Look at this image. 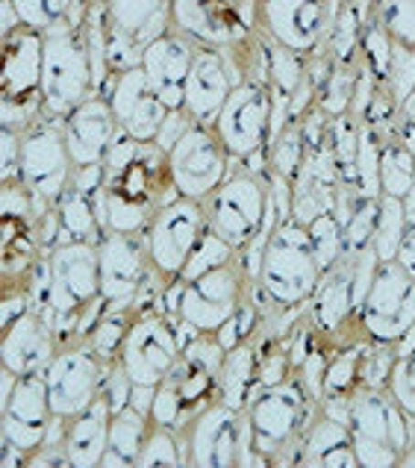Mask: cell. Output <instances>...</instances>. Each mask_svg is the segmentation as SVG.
I'll use <instances>...</instances> for the list:
<instances>
[{
    "label": "cell",
    "mask_w": 415,
    "mask_h": 468,
    "mask_svg": "<svg viewBox=\"0 0 415 468\" xmlns=\"http://www.w3.org/2000/svg\"><path fill=\"white\" fill-rule=\"evenodd\" d=\"M250 289L253 280L236 253L230 262L192 280H171L163 295V313L177 321L183 342H189L197 333H218L227 321H233L250 298Z\"/></svg>",
    "instance_id": "obj_1"
},
{
    "label": "cell",
    "mask_w": 415,
    "mask_h": 468,
    "mask_svg": "<svg viewBox=\"0 0 415 468\" xmlns=\"http://www.w3.org/2000/svg\"><path fill=\"white\" fill-rule=\"evenodd\" d=\"M227 347L218 339V333H197L186 342L177 366L156 386L151 421L183 433L200 410L218 400V374Z\"/></svg>",
    "instance_id": "obj_2"
},
{
    "label": "cell",
    "mask_w": 415,
    "mask_h": 468,
    "mask_svg": "<svg viewBox=\"0 0 415 468\" xmlns=\"http://www.w3.org/2000/svg\"><path fill=\"white\" fill-rule=\"evenodd\" d=\"M318 412L321 404L303 386L298 371L283 383L257 386L245 407L253 433V451L265 460V465H277L289 451H294V463H298L301 439Z\"/></svg>",
    "instance_id": "obj_3"
},
{
    "label": "cell",
    "mask_w": 415,
    "mask_h": 468,
    "mask_svg": "<svg viewBox=\"0 0 415 468\" xmlns=\"http://www.w3.org/2000/svg\"><path fill=\"white\" fill-rule=\"evenodd\" d=\"M351 431L359 468H398L404 451L415 439V419H410L389 389H359L342 404V416Z\"/></svg>",
    "instance_id": "obj_4"
},
{
    "label": "cell",
    "mask_w": 415,
    "mask_h": 468,
    "mask_svg": "<svg viewBox=\"0 0 415 468\" xmlns=\"http://www.w3.org/2000/svg\"><path fill=\"white\" fill-rule=\"evenodd\" d=\"M318 253L306 224L286 218L274 227L269 248L262 253V265L257 274V286L271 303V310H294L313 301L321 283Z\"/></svg>",
    "instance_id": "obj_5"
},
{
    "label": "cell",
    "mask_w": 415,
    "mask_h": 468,
    "mask_svg": "<svg viewBox=\"0 0 415 468\" xmlns=\"http://www.w3.org/2000/svg\"><path fill=\"white\" fill-rule=\"evenodd\" d=\"M50 260V327L57 342H80L83 315L101 298V257L95 242H59L48 250Z\"/></svg>",
    "instance_id": "obj_6"
},
{
    "label": "cell",
    "mask_w": 415,
    "mask_h": 468,
    "mask_svg": "<svg viewBox=\"0 0 415 468\" xmlns=\"http://www.w3.org/2000/svg\"><path fill=\"white\" fill-rule=\"evenodd\" d=\"M42 57L45 36L30 27L0 38V127L27 133L45 112Z\"/></svg>",
    "instance_id": "obj_7"
},
{
    "label": "cell",
    "mask_w": 415,
    "mask_h": 468,
    "mask_svg": "<svg viewBox=\"0 0 415 468\" xmlns=\"http://www.w3.org/2000/svg\"><path fill=\"white\" fill-rule=\"evenodd\" d=\"M45 36L42 57V103L53 118H65L74 106L95 95V69H91L83 27L69 18L53 24Z\"/></svg>",
    "instance_id": "obj_8"
},
{
    "label": "cell",
    "mask_w": 415,
    "mask_h": 468,
    "mask_svg": "<svg viewBox=\"0 0 415 468\" xmlns=\"http://www.w3.org/2000/svg\"><path fill=\"white\" fill-rule=\"evenodd\" d=\"M180 436L186 465L192 468L265 465V460L253 451V433L245 410L227 407L224 400H212L207 410H200Z\"/></svg>",
    "instance_id": "obj_9"
},
{
    "label": "cell",
    "mask_w": 415,
    "mask_h": 468,
    "mask_svg": "<svg viewBox=\"0 0 415 468\" xmlns=\"http://www.w3.org/2000/svg\"><path fill=\"white\" fill-rule=\"evenodd\" d=\"M347 324L356 327V339L398 345L415 327V277L398 260L380 262Z\"/></svg>",
    "instance_id": "obj_10"
},
{
    "label": "cell",
    "mask_w": 415,
    "mask_h": 468,
    "mask_svg": "<svg viewBox=\"0 0 415 468\" xmlns=\"http://www.w3.org/2000/svg\"><path fill=\"white\" fill-rule=\"evenodd\" d=\"M200 204L207 209L209 230L224 245L242 253L265 227L274 195L269 177H260V174L250 171H236L209 197L200 200Z\"/></svg>",
    "instance_id": "obj_11"
},
{
    "label": "cell",
    "mask_w": 415,
    "mask_h": 468,
    "mask_svg": "<svg viewBox=\"0 0 415 468\" xmlns=\"http://www.w3.org/2000/svg\"><path fill=\"white\" fill-rule=\"evenodd\" d=\"M207 233L209 221L204 204L192 197H174L154 212V218L142 230V239L151 265L171 283L186 271Z\"/></svg>",
    "instance_id": "obj_12"
},
{
    "label": "cell",
    "mask_w": 415,
    "mask_h": 468,
    "mask_svg": "<svg viewBox=\"0 0 415 468\" xmlns=\"http://www.w3.org/2000/svg\"><path fill=\"white\" fill-rule=\"evenodd\" d=\"M183 347L186 342L180 324L168 313L159 310V313L133 315L118 363L124 366L133 386L156 389L171 374V368L177 366Z\"/></svg>",
    "instance_id": "obj_13"
},
{
    "label": "cell",
    "mask_w": 415,
    "mask_h": 468,
    "mask_svg": "<svg viewBox=\"0 0 415 468\" xmlns=\"http://www.w3.org/2000/svg\"><path fill=\"white\" fill-rule=\"evenodd\" d=\"M274 122V91L260 80H242L227 95L216 118V136L233 159L245 163L248 156L269 148Z\"/></svg>",
    "instance_id": "obj_14"
},
{
    "label": "cell",
    "mask_w": 415,
    "mask_h": 468,
    "mask_svg": "<svg viewBox=\"0 0 415 468\" xmlns=\"http://www.w3.org/2000/svg\"><path fill=\"white\" fill-rule=\"evenodd\" d=\"M171 30L207 48H230L260 33V0H171Z\"/></svg>",
    "instance_id": "obj_15"
},
{
    "label": "cell",
    "mask_w": 415,
    "mask_h": 468,
    "mask_svg": "<svg viewBox=\"0 0 415 468\" xmlns=\"http://www.w3.org/2000/svg\"><path fill=\"white\" fill-rule=\"evenodd\" d=\"M168 171L180 197L204 200L230 174H236V165L230 151L216 136V130L204 124H192L189 133L168 151Z\"/></svg>",
    "instance_id": "obj_16"
},
{
    "label": "cell",
    "mask_w": 415,
    "mask_h": 468,
    "mask_svg": "<svg viewBox=\"0 0 415 468\" xmlns=\"http://www.w3.org/2000/svg\"><path fill=\"white\" fill-rule=\"evenodd\" d=\"M342 0H260V30L306 59L330 42Z\"/></svg>",
    "instance_id": "obj_17"
},
{
    "label": "cell",
    "mask_w": 415,
    "mask_h": 468,
    "mask_svg": "<svg viewBox=\"0 0 415 468\" xmlns=\"http://www.w3.org/2000/svg\"><path fill=\"white\" fill-rule=\"evenodd\" d=\"M74 159L62 136V118L48 112L38 115V122L24 133L21 144V180L36 197L57 204L71 186Z\"/></svg>",
    "instance_id": "obj_18"
},
{
    "label": "cell",
    "mask_w": 415,
    "mask_h": 468,
    "mask_svg": "<svg viewBox=\"0 0 415 468\" xmlns=\"http://www.w3.org/2000/svg\"><path fill=\"white\" fill-rule=\"evenodd\" d=\"M106 363L86 342L62 345L45 368L50 407L62 419H74L101 398Z\"/></svg>",
    "instance_id": "obj_19"
},
{
    "label": "cell",
    "mask_w": 415,
    "mask_h": 468,
    "mask_svg": "<svg viewBox=\"0 0 415 468\" xmlns=\"http://www.w3.org/2000/svg\"><path fill=\"white\" fill-rule=\"evenodd\" d=\"M101 257V298L106 310L130 313L136 295L151 271L142 233H103L98 242Z\"/></svg>",
    "instance_id": "obj_20"
},
{
    "label": "cell",
    "mask_w": 415,
    "mask_h": 468,
    "mask_svg": "<svg viewBox=\"0 0 415 468\" xmlns=\"http://www.w3.org/2000/svg\"><path fill=\"white\" fill-rule=\"evenodd\" d=\"M53 416L45 371L21 374L12 398L0 407V445H12L30 457L42 448Z\"/></svg>",
    "instance_id": "obj_21"
},
{
    "label": "cell",
    "mask_w": 415,
    "mask_h": 468,
    "mask_svg": "<svg viewBox=\"0 0 415 468\" xmlns=\"http://www.w3.org/2000/svg\"><path fill=\"white\" fill-rule=\"evenodd\" d=\"M103 98L110 101L115 122L124 133H130V136L139 142H156V133L165 122L168 106L159 101L142 65L112 77V83L106 86Z\"/></svg>",
    "instance_id": "obj_22"
},
{
    "label": "cell",
    "mask_w": 415,
    "mask_h": 468,
    "mask_svg": "<svg viewBox=\"0 0 415 468\" xmlns=\"http://www.w3.org/2000/svg\"><path fill=\"white\" fill-rule=\"evenodd\" d=\"M197 42L177 30L154 38L142 53V69L151 80L154 91L168 110H183L186 103V80H189Z\"/></svg>",
    "instance_id": "obj_23"
},
{
    "label": "cell",
    "mask_w": 415,
    "mask_h": 468,
    "mask_svg": "<svg viewBox=\"0 0 415 468\" xmlns=\"http://www.w3.org/2000/svg\"><path fill=\"white\" fill-rule=\"evenodd\" d=\"M118 122L106 98L91 95L62 118V136L74 159V168L103 165V156L118 136Z\"/></svg>",
    "instance_id": "obj_24"
},
{
    "label": "cell",
    "mask_w": 415,
    "mask_h": 468,
    "mask_svg": "<svg viewBox=\"0 0 415 468\" xmlns=\"http://www.w3.org/2000/svg\"><path fill=\"white\" fill-rule=\"evenodd\" d=\"M233 77L227 69V59L218 48H207L200 45L195 53L189 80H186V103L183 110L192 115L195 124L212 127L221 112V106L227 95L233 91Z\"/></svg>",
    "instance_id": "obj_25"
},
{
    "label": "cell",
    "mask_w": 415,
    "mask_h": 468,
    "mask_svg": "<svg viewBox=\"0 0 415 468\" xmlns=\"http://www.w3.org/2000/svg\"><path fill=\"white\" fill-rule=\"evenodd\" d=\"M57 351L59 342L50 321L33 310H27L18 321L0 330V366L12 368L16 374L45 371Z\"/></svg>",
    "instance_id": "obj_26"
},
{
    "label": "cell",
    "mask_w": 415,
    "mask_h": 468,
    "mask_svg": "<svg viewBox=\"0 0 415 468\" xmlns=\"http://www.w3.org/2000/svg\"><path fill=\"white\" fill-rule=\"evenodd\" d=\"M306 468H359V457L354 448L351 431H347L345 419L330 416L321 410L313 419V424L306 427V433L301 439L298 463Z\"/></svg>",
    "instance_id": "obj_27"
},
{
    "label": "cell",
    "mask_w": 415,
    "mask_h": 468,
    "mask_svg": "<svg viewBox=\"0 0 415 468\" xmlns=\"http://www.w3.org/2000/svg\"><path fill=\"white\" fill-rule=\"evenodd\" d=\"M110 30L127 36L142 53L154 38L171 33V0H106Z\"/></svg>",
    "instance_id": "obj_28"
},
{
    "label": "cell",
    "mask_w": 415,
    "mask_h": 468,
    "mask_svg": "<svg viewBox=\"0 0 415 468\" xmlns=\"http://www.w3.org/2000/svg\"><path fill=\"white\" fill-rule=\"evenodd\" d=\"M110 421L112 410L101 398L80 416L69 419L65 453H69L71 468H101L106 445H110Z\"/></svg>",
    "instance_id": "obj_29"
},
{
    "label": "cell",
    "mask_w": 415,
    "mask_h": 468,
    "mask_svg": "<svg viewBox=\"0 0 415 468\" xmlns=\"http://www.w3.org/2000/svg\"><path fill=\"white\" fill-rule=\"evenodd\" d=\"M260 356H262V347H260L257 333L227 351L221 374H218V400H224V404L233 410L248 407L253 389L260 386Z\"/></svg>",
    "instance_id": "obj_30"
},
{
    "label": "cell",
    "mask_w": 415,
    "mask_h": 468,
    "mask_svg": "<svg viewBox=\"0 0 415 468\" xmlns=\"http://www.w3.org/2000/svg\"><path fill=\"white\" fill-rule=\"evenodd\" d=\"M151 416L139 407L127 404L124 410L112 412L110 421V445H106L101 468H136L144 439L151 433Z\"/></svg>",
    "instance_id": "obj_31"
},
{
    "label": "cell",
    "mask_w": 415,
    "mask_h": 468,
    "mask_svg": "<svg viewBox=\"0 0 415 468\" xmlns=\"http://www.w3.org/2000/svg\"><path fill=\"white\" fill-rule=\"evenodd\" d=\"M366 339H356L351 345L339 347L327 359L325 368V389H321V410H339L359 386H363V359H366Z\"/></svg>",
    "instance_id": "obj_32"
},
{
    "label": "cell",
    "mask_w": 415,
    "mask_h": 468,
    "mask_svg": "<svg viewBox=\"0 0 415 468\" xmlns=\"http://www.w3.org/2000/svg\"><path fill=\"white\" fill-rule=\"evenodd\" d=\"M57 212H59V242H101L103 239V224L98 216L95 197L69 186L65 195L57 200Z\"/></svg>",
    "instance_id": "obj_33"
},
{
    "label": "cell",
    "mask_w": 415,
    "mask_h": 468,
    "mask_svg": "<svg viewBox=\"0 0 415 468\" xmlns=\"http://www.w3.org/2000/svg\"><path fill=\"white\" fill-rule=\"evenodd\" d=\"M262 42H265V53H269V80H271V89L280 91V95L292 98L298 86L306 80V71H310V62H306L303 53H294L292 48L274 42L271 36L262 33Z\"/></svg>",
    "instance_id": "obj_34"
},
{
    "label": "cell",
    "mask_w": 415,
    "mask_h": 468,
    "mask_svg": "<svg viewBox=\"0 0 415 468\" xmlns=\"http://www.w3.org/2000/svg\"><path fill=\"white\" fill-rule=\"evenodd\" d=\"M415 183V154L407 151L398 139H383L380 154V189L389 197L404 200Z\"/></svg>",
    "instance_id": "obj_35"
},
{
    "label": "cell",
    "mask_w": 415,
    "mask_h": 468,
    "mask_svg": "<svg viewBox=\"0 0 415 468\" xmlns=\"http://www.w3.org/2000/svg\"><path fill=\"white\" fill-rule=\"evenodd\" d=\"M407 224L410 221H407L404 200L383 195L378 227H374V239H371V248H374V253H378L380 262H389L398 257V248H400V239H404V233H407Z\"/></svg>",
    "instance_id": "obj_36"
},
{
    "label": "cell",
    "mask_w": 415,
    "mask_h": 468,
    "mask_svg": "<svg viewBox=\"0 0 415 468\" xmlns=\"http://www.w3.org/2000/svg\"><path fill=\"white\" fill-rule=\"evenodd\" d=\"M269 159L277 174H283V177L294 183V177H298L306 163V136L301 118H292L283 127V133L274 142H269Z\"/></svg>",
    "instance_id": "obj_37"
},
{
    "label": "cell",
    "mask_w": 415,
    "mask_h": 468,
    "mask_svg": "<svg viewBox=\"0 0 415 468\" xmlns=\"http://www.w3.org/2000/svg\"><path fill=\"white\" fill-rule=\"evenodd\" d=\"M130 321H133L130 313H112V310H106L98 318V324L86 333L83 342L103 359L106 366H110V363H115L118 356H122V347H124V339H127Z\"/></svg>",
    "instance_id": "obj_38"
},
{
    "label": "cell",
    "mask_w": 415,
    "mask_h": 468,
    "mask_svg": "<svg viewBox=\"0 0 415 468\" xmlns=\"http://www.w3.org/2000/svg\"><path fill=\"white\" fill-rule=\"evenodd\" d=\"M156 465H165V468L186 465L183 436L163 424H151V433H147L144 448L136 463V468H156Z\"/></svg>",
    "instance_id": "obj_39"
},
{
    "label": "cell",
    "mask_w": 415,
    "mask_h": 468,
    "mask_svg": "<svg viewBox=\"0 0 415 468\" xmlns=\"http://www.w3.org/2000/svg\"><path fill=\"white\" fill-rule=\"evenodd\" d=\"M378 216H380V197H359V204L342 224V239H345L342 257H359V253L371 248Z\"/></svg>",
    "instance_id": "obj_40"
},
{
    "label": "cell",
    "mask_w": 415,
    "mask_h": 468,
    "mask_svg": "<svg viewBox=\"0 0 415 468\" xmlns=\"http://www.w3.org/2000/svg\"><path fill=\"white\" fill-rule=\"evenodd\" d=\"M380 89L398 103V110L415 95V50L412 48L392 42L389 69H386V77L380 80Z\"/></svg>",
    "instance_id": "obj_41"
},
{
    "label": "cell",
    "mask_w": 415,
    "mask_h": 468,
    "mask_svg": "<svg viewBox=\"0 0 415 468\" xmlns=\"http://www.w3.org/2000/svg\"><path fill=\"white\" fill-rule=\"evenodd\" d=\"M378 21L392 42L415 50V0H378Z\"/></svg>",
    "instance_id": "obj_42"
},
{
    "label": "cell",
    "mask_w": 415,
    "mask_h": 468,
    "mask_svg": "<svg viewBox=\"0 0 415 468\" xmlns=\"http://www.w3.org/2000/svg\"><path fill=\"white\" fill-rule=\"evenodd\" d=\"M306 230H310V236H313V245H315L321 269L327 271L330 265L345 253V239H342L339 218L333 216V212H321V216H315L310 224H306Z\"/></svg>",
    "instance_id": "obj_43"
},
{
    "label": "cell",
    "mask_w": 415,
    "mask_h": 468,
    "mask_svg": "<svg viewBox=\"0 0 415 468\" xmlns=\"http://www.w3.org/2000/svg\"><path fill=\"white\" fill-rule=\"evenodd\" d=\"M12 4H16V12L24 27L45 33L53 24L71 16L77 0H12Z\"/></svg>",
    "instance_id": "obj_44"
},
{
    "label": "cell",
    "mask_w": 415,
    "mask_h": 468,
    "mask_svg": "<svg viewBox=\"0 0 415 468\" xmlns=\"http://www.w3.org/2000/svg\"><path fill=\"white\" fill-rule=\"evenodd\" d=\"M386 389L395 395L400 410H404L410 419H415V347L407 354H398Z\"/></svg>",
    "instance_id": "obj_45"
},
{
    "label": "cell",
    "mask_w": 415,
    "mask_h": 468,
    "mask_svg": "<svg viewBox=\"0 0 415 468\" xmlns=\"http://www.w3.org/2000/svg\"><path fill=\"white\" fill-rule=\"evenodd\" d=\"M0 218L36 221V197L21 177L0 183Z\"/></svg>",
    "instance_id": "obj_46"
},
{
    "label": "cell",
    "mask_w": 415,
    "mask_h": 468,
    "mask_svg": "<svg viewBox=\"0 0 415 468\" xmlns=\"http://www.w3.org/2000/svg\"><path fill=\"white\" fill-rule=\"evenodd\" d=\"M233 257H236V250H233L230 245H224L221 239L209 230L207 239H204V245L197 248V253L192 257V262L186 265V271H183L177 280H192V277H197V274H204V271H209V269H216V265H221V262H230Z\"/></svg>",
    "instance_id": "obj_47"
},
{
    "label": "cell",
    "mask_w": 415,
    "mask_h": 468,
    "mask_svg": "<svg viewBox=\"0 0 415 468\" xmlns=\"http://www.w3.org/2000/svg\"><path fill=\"white\" fill-rule=\"evenodd\" d=\"M101 400L112 412L133 404V380L127 378V371H124L122 363H118V359L106 366V378H103V386H101Z\"/></svg>",
    "instance_id": "obj_48"
},
{
    "label": "cell",
    "mask_w": 415,
    "mask_h": 468,
    "mask_svg": "<svg viewBox=\"0 0 415 468\" xmlns=\"http://www.w3.org/2000/svg\"><path fill=\"white\" fill-rule=\"evenodd\" d=\"M21 144L24 133L0 127V183L21 177Z\"/></svg>",
    "instance_id": "obj_49"
},
{
    "label": "cell",
    "mask_w": 415,
    "mask_h": 468,
    "mask_svg": "<svg viewBox=\"0 0 415 468\" xmlns=\"http://www.w3.org/2000/svg\"><path fill=\"white\" fill-rule=\"evenodd\" d=\"M192 124H195V122H192V115L186 112V110H168L163 127H159V133H156V144L168 154V151L174 148V144H177V142L186 136V133H189Z\"/></svg>",
    "instance_id": "obj_50"
},
{
    "label": "cell",
    "mask_w": 415,
    "mask_h": 468,
    "mask_svg": "<svg viewBox=\"0 0 415 468\" xmlns=\"http://www.w3.org/2000/svg\"><path fill=\"white\" fill-rule=\"evenodd\" d=\"M395 260L415 277V224H407V233H404V239H400V248H398Z\"/></svg>",
    "instance_id": "obj_51"
},
{
    "label": "cell",
    "mask_w": 415,
    "mask_h": 468,
    "mask_svg": "<svg viewBox=\"0 0 415 468\" xmlns=\"http://www.w3.org/2000/svg\"><path fill=\"white\" fill-rule=\"evenodd\" d=\"M18 27H24V24H21L18 12H16V4H12V0H0V38L16 33Z\"/></svg>",
    "instance_id": "obj_52"
},
{
    "label": "cell",
    "mask_w": 415,
    "mask_h": 468,
    "mask_svg": "<svg viewBox=\"0 0 415 468\" xmlns=\"http://www.w3.org/2000/svg\"><path fill=\"white\" fill-rule=\"evenodd\" d=\"M400 468H415V439L410 442V448L404 451V457H400Z\"/></svg>",
    "instance_id": "obj_53"
}]
</instances>
